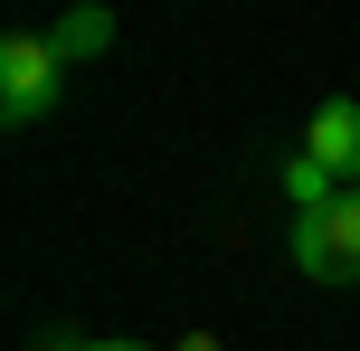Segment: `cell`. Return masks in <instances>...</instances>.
<instances>
[{
  "mask_svg": "<svg viewBox=\"0 0 360 351\" xmlns=\"http://www.w3.org/2000/svg\"><path fill=\"white\" fill-rule=\"evenodd\" d=\"M285 257H294V276H313V285H360V200H332L323 219H294Z\"/></svg>",
  "mask_w": 360,
  "mask_h": 351,
  "instance_id": "obj_1",
  "label": "cell"
},
{
  "mask_svg": "<svg viewBox=\"0 0 360 351\" xmlns=\"http://www.w3.org/2000/svg\"><path fill=\"white\" fill-rule=\"evenodd\" d=\"M57 86H67V57L48 48V38H0V114L10 124H38V114L57 105Z\"/></svg>",
  "mask_w": 360,
  "mask_h": 351,
  "instance_id": "obj_2",
  "label": "cell"
},
{
  "mask_svg": "<svg viewBox=\"0 0 360 351\" xmlns=\"http://www.w3.org/2000/svg\"><path fill=\"white\" fill-rule=\"evenodd\" d=\"M304 152H313V162H332L342 181H360V95H323V105H313Z\"/></svg>",
  "mask_w": 360,
  "mask_h": 351,
  "instance_id": "obj_3",
  "label": "cell"
},
{
  "mask_svg": "<svg viewBox=\"0 0 360 351\" xmlns=\"http://www.w3.org/2000/svg\"><path fill=\"white\" fill-rule=\"evenodd\" d=\"M332 200H351V181L332 162H313V152H294V162H285V209H294V219H323Z\"/></svg>",
  "mask_w": 360,
  "mask_h": 351,
  "instance_id": "obj_4",
  "label": "cell"
},
{
  "mask_svg": "<svg viewBox=\"0 0 360 351\" xmlns=\"http://www.w3.org/2000/svg\"><path fill=\"white\" fill-rule=\"evenodd\" d=\"M48 48L67 57V67H76V57H105V48H114V10H67V19L48 29Z\"/></svg>",
  "mask_w": 360,
  "mask_h": 351,
  "instance_id": "obj_5",
  "label": "cell"
},
{
  "mask_svg": "<svg viewBox=\"0 0 360 351\" xmlns=\"http://www.w3.org/2000/svg\"><path fill=\"white\" fill-rule=\"evenodd\" d=\"M38 351H95V342L76 333V323H48V333H38Z\"/></svg>",
  "mask_w": 360,
  "mask_h": 351,
  "instance_id": "obj_6",
  "label": "cell"
},
{
  "mask_svg": "<svg viewBox=\"0 0 360 351\" xmlns=\"http://www.w3.org/2000/svg\"><path fill=\"white\" fill-rule=\"evenodd\" d=\"M180 351H218V342H209V333H190V342H180Z\"/></svg>",
  "mask_w": 360,
  "mask_h": 351,
  "instance_id": "obj_7",
  "label": "cell"
},
{
  "mask_svg": "<svg viewBox=\"0 0 360 351\" xmlns=\"http://www.w3.org/2000/svg\"><path fill=\"white\" fill-rule=\"evenodd\" d=\"M95 351H152V342H95Z\"/></svg>",
  "mask_w": 360,
  "mask_h": 351,
  "instance_id": "obj_8",
  "label": "cell"
},
{
  "mask_svg": "<svg viewBox=\"0 0 360 351\" xmlns=\"http://www.w3.org/2000/svg\"><path fill=\"white\" fill-rule=\"evenodd\" d=\"M351 200H360V181H351Z\"/></svg>",
  "mask_w": 360,
  "mask_h": 351,
  "instance_id": "obj_9",
  "label": "cell"
}]
</instances>
